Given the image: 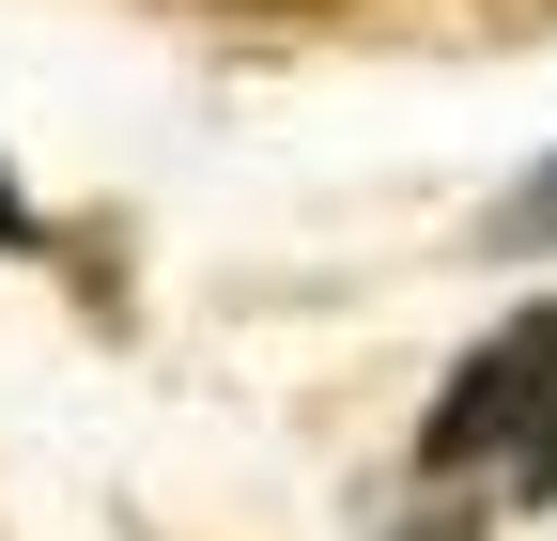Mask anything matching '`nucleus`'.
<instances>
[{"label": "nucleus", "mask_w": 557, "mask_h": 541, "mask_svg": "<svg viewBox=\"0 0 557 541\" xmlns=\"http://www.w3.org/2000/svg\"><path fill=\"white\" fill-rule=\"evenodd\" d=\"M542 387H557V310H527V325H496L449 387H434V418H418V464L434 480H480V464H511L527 433H542Z\"/></svg>", "instance_id": "nucleus-1"}, {"label": "nucleus", "mask_w": 557, "mask_h": 541, "mask_svg": "<svg viewBox=\"0 0 557 541\" xmlns=\"http://www.w3.org/2000/svg\"><path fill=\"white\" fill-rule=\"evenodd\" d=\"M480 248H496V263H542V248H557V155L496 201V217H480Z\"/></svg>", "instance_id": "nucleus-2"}, {"label": "nucleus", "mask_w": 557, "mask_h": 541, "mask_svg": "<svg viewBox=\"0 0 557 541\" xmlns=\"http://www.w3.org/2000/svg\"><path fill=\"white\" fill-rule=\"evenodd\" d=\"M511 480H527V495H557V387H542V433L511 449Z\"/></svg>", "instance_id": "nucleus-3"}, {"label": "nucleus", "mask_w": 557, "mask_h": 541, "mask_svg": "<svg viewBox=\"0 0 557 541\" xmlns=\"http://www.w3.org/2000/svg\"><path fill=\"white\" fill-rule=\"evenodd\" d=\"M480 32H511V47H542V32H557V0H480Z\"/></svg>", "instance_id": "nucleus-4"}, {"label": "nucleus", "mask_w": 557, "mask_h": 541, "mask_svg": "<svg viewBox=\"0 0 557 541\" xmlns=\"http://www.w3.org/2000/svg\"><path fill=\"white\" fill-rule=\"evenodd\" d=\"M186 16H341V0H186Z\"/></svg>", "instance_id": "nucleus-5"}, {"label": "nucleus", "mask_w": 557, "mask_h": 541, "mask_svg": "<svg viewBox=\"0 0 557 541\" xmlns=\"http://www.w3.org/2000/svg\"><path fill=\"white\" fill-rule=\"evenodd\" d=\"M16 248H47V217H32L16 186H0V263H16Z\"/></svg>", "instance_id": "nucleus-6"}, {"label": "nucleus", "mask_w": 557, "mask_h": 541, "mask_svg": "<svg viewBox=\"0 0 557 541\" xmlns=\"http://www.w3.org/2000/svg\"><path fill=\"white\" fill-rule=\"evenodd\" d=\"M403 541H480V526H465V511H434V526H403Z\"/></svg>", "instance_id": "nucleus-7"}]
</instances>
